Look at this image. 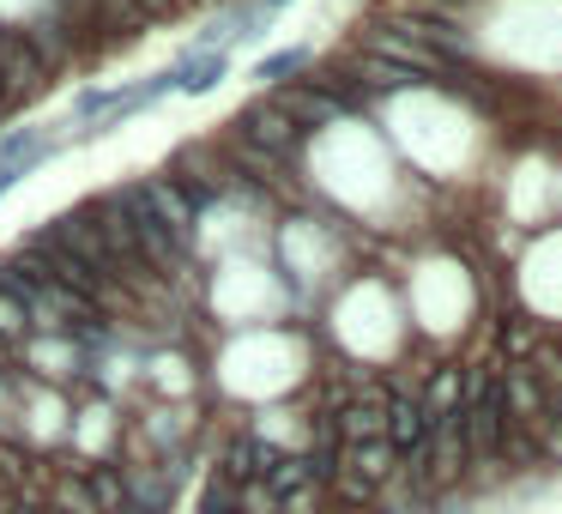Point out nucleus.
Segmentation results:
<instances>
[{
	"instance_id": "nucleus-1",
	"label": "nucleus",
	"mask_w": 562,
	"mask_h": 514,
	"mask_svg": "<svg viewBox=\"0 0 562 514\" xmlns=\"http://www.w3.org/2000/svg\"><path fill=\"white\" fill-rule=\"evenodd\" d=\"M43 86H49L43 55L31 49L25 37H0V115H13V110H25L31 98H43Z\"/></svg>"
},
{
	"instance_id": "nucleus-2",
	"label": "nucleus",
	"mask_w": 562,
	"mask_h": 514,
	"mask_svg": "<svg viewBox=\"0 0 562 514\" xmlns=\"http://www.w3.org/2000/svg\"><path fill=\"white\" fill-rule=\"evenodd\" d=\"M25 248H31V255H37V260H43V267H49V272H43V279H55V284H61V291L86 297V303H98V297H110V279H98V272H91L86 260H79V255H74V248H67V243H61V236H55V231H37V236H31Z\"/></svg>"
},
{
	"instance_id": "nucleus-3",
	"label": "nucleus",
	"mask_w": 562,
	"mask_h": 514,
	"mask_svg": "<svg viewBox=\"0 0 562 514\" xmlns=\"http://www.w3.org/2000/svg\"><path fill=\"white\" fill-rule=\"evenodd\" d=\"M236 127H243V146H248V152H267V158H284V152L303 139V127H296L272 98H267V103H248V110L236 115Z\"/></svg>"
},
{
	"instance_id": "nucleus-4",
	"label": "nucleus",
	"mask_w": 562,
	"mask_h": 514,
	"mask_svg": "<svg viewBox=\"0 0 562 514\" xmlns=\"http://www.w3.org/2000/svg\"><path fill=\"white\" fill-rule=\"evenodd\" d=\"M139 200H146V212H151V219H158L182 248L194 243V206H200V200L188 194L182 182H139Z\"/></svg>"
},
{
	"instance_id": "nucleus-5",
	"label": "nucleus",
	"mask_w": 562,
	"mask_h": 514,
	"mask_svg": "<svg viewBox=\"0 0 562 514\" xmlns=\"http://www.w3.org/2000/svg\"><path fill=\"white\" fill-rule=\"evenodd\" d=\"M49 231L55 236H61V243L67 248H74V255L79 260H86V267L91 272H98V279H122V272H115V255H110V248H103V236H98V224H91V212H67V219H55L49 224Z\"/></svg>"
},
{
	"instance_id": "nucleus-6",
	"label": "nucleus",
	"mask_w": 562,
	"mask_h": 514,
	"mask_svg": "<svg viewBox=\"0 0 562 514\" xmlns=\"http://www.w3.org/2000/svg\"><path fill=\"white\" fill-rule=\"evenodd\" d=\"M465 429H472V454L477 460H496L502 454V424H508V417H502V381H484V400L472 405V417H460Z\"/></svg>"
},
{
	"instance_id": "nucleus-7",
	"label": "nucleus",
	"mask_w": 562,
	"mask_h": 514,
	"mask_svg": "<svg viewBox=\"0 0 562 514\" xmlns=\"http://www.w3.org/2000/svg\"><path fill=\"white\" fill-rule=\"evenodd\" d=\"M43 158H49V139H43L37 127H13V134H0V170L13 176V182H25Z\"/></svg>"
},
{
	"instance_id": "nucleus-8",
	"label": "nucleus",
	"mask_w": 562,
	"mask_h": 514,
	"mask_svg": "<svg viewBox=\"0 0 562 514\" xmlns=\"http://www.w3.org/2000/svg\"><path fill=\"white\" fill-rule=\"evenodd\" d=\"M272 103H279L284 115H291L296 127H321V122H333L339 115V98H327V91H308V86H291V91H272Z\"/></svg>"
},
{
	"instance_id": "nucleus-9",
	"label": "nucleus",
	"mask_w": 562,
	"mask_h": 514,
	"mask_svg": "<svg viewBox=\"0 0 562 514\" xmlns=\"http://www.w3.org/2000/svg\"><path fill=\"white\" fill-rule=\"evenodd\" d=\"M339 442H345V448L387 442V412H375V405H351V412H339Z\"/></svg>"
},
{
	"instance_id": "nucleus-10",
	"label": "nucleus",
	"mask_w": 562,
	"mask_h": 514,
	"mask_svg": "<svg viewBox=\"0 0 562 514\" xmlns=\"http://www.w3.org/2000/svg\"><path fill=\"white\" fill-rule=\"evenodd\" d=\"M170 79H176V91H212V86L224 79V55H218V49H206V55H188V62L176 67Z\"/></svg>"
},
{
	"instance_id": "nucleus-11",
	"label": "nucleus",
	"mask_w": 562,
	"mask_h": 514,
	"mask_svg": "<svg viewBox=\"0 0 562 514\" xmlns=\"http://www.w3.org/2000/svg\"><path fill=\"white\" fill-rule=\"evenodd\" d=\"M424 405H412V400H400V405H387V442H393V454L400 448H417L424 442Z\"/></svg>"
},
{
	"instance_id": "nucleus-12",
	"label": "nucleus",
	"mask_w": 562,
	"mask_h": 514,
	"mask_svg": "<svg viewBox=\"0 0 562 514\" xmlns=\"http://www.w3.org/2000/svg\"><path fill=\"white\" fill-rule=\"evenodd\" d=\"M91 7H98V25L122 31V37L146 25V7H139V0H91Z\"/></svg>"
},
{
	"instance_id": "nucleus-13",
	"label": "nucleus",
	"mask_w": 562,
	"mask_h": 514,
	"mask_svg": "<svg viewBox=\"0 0 562 514\" xmlns=\"http://www.w3.org/2000/svg\"><path fill=\"white\" fill-rule=\"evenodd\" d=\"M25 327H31V315H25V303H19L7 284H0V339H25Z\"/></svg>"
},
{
	"instance_id": "nucleus-14",
	"label": "nucleus",
	"mask_w": 562,
	"mask_h": 514,
	"mask_svg": "<svg viewBox=\"0 0 562 514\" xmlns=\"http://www.w3.org/2000/svg\"><path fill=\"white\" fill-rule=\"evenodd\" d=\"M308 67V49H279L272 62H260V79H284V74H303Z\"/></svg>"
},
{
	"instance_id": "nucleus-15",
	"label": "nucleus",
	"mask_w": 562,
	"mask_h": 514,
	"mask_svg": "<svg viewBox=\"0 0 562 514\" xmlns=\"http://www.w3.org/2000/svg\"><path fill=\"white\" fill-rule=\"evenodd\" d=\"M139 7H146V19H164L176 7V0H139Z\"/></svg>"
}]
</instances>
